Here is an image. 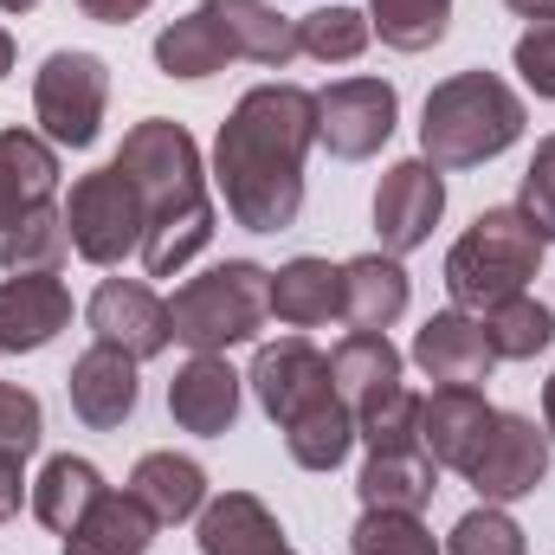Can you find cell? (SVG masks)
<instances>
[{
    "instance_id": "6da1fadb",
    "label": "cell",
    "mask_w": 555,
    "mask_h": 555,
    "mask_svg": "<svg viewBox=\"0 0 555 555\" xmlns=\"http://www.w3.org/2000/svg\"><path fill=\"white\" fill-rule=\"evenodd\" d=\"M317 142V91L253 85L214 142V188L246 233H284L304 214V155Z\"/></svg>"
},
{
    "instance_id": "7a4b0ae2",
    "label": "cell",
    "mask_w": 555,
    "mask_h": 555,
    "mask_svg": "<svg viewBox=\"0 0 555 555\" xmlns=\"http://www.w3.org/2000/svg\"><path fill=\"white\" fill-rule=\"evenodd\" d=\"M117 168L137 181L142 220H149L142 227V272L175 278L214 240V194H207V175H201V149L181 124L149 117L124 137Z\"/></svg>"
},
{
    "instance_id": "3957f363",
    "label": "cell",
    "mask_w": 555,
    "mask_h": 555,
    "mask_svg": "<svg viewBox=\"0 0 555 555\" xmlns=\"http://www.w3.org/2000/svg\"><path fill=\"white\" fill-rule=\"evenodd\" d=\"M524 98L498 72H452L426 91L420 155L433 168H485L524 137Z\"/></svg>"
},
{
    "instance_id": "277c9868",
    "label": "cell",
    "mask_w": 555,
    "mask_h": 555,
    "mask_svg": "<svg viewBox=\"0 0 555 555\" xmlns=\"http://www.w3.org/2000/svg\"><path fill=\"white\" fill-rule=\"evenodd\" d=\"M550 240L524 220V207H485L446 253V291L459 310H491L504 297H524L530 278L543 272Z\"/></svg>"
},
{
    "instance_id": "5b68a950",
    "label": "cell",
    "mask_w": 555,
    "mask_h": 555,
    "mask_svg": "<svg viewBox=\"0 0 555 555\" xmlns=\"http://www.w3.org/2000/svg\"><path fill=\"white\" fill-rule=\"evenodd\" d=\"M266 317H272V272L253 259H227L168 297L175 343H188L194 356H227L233 343H253Z\"/></svg>"
},
{
    "instance_id": "8992f818",
    "label": "cell",
    "mask_w": 555,
    "mask_h": 555,
    "mask_svg": "<svg viewBox=\"0 0 555 555\" xmlns=\"http://www.w3.org/2000/svg\"><path fill=\"white\" fill-rule=\"evenodd\" d=\"M142 194L137 181L111 162V168H91L72 181V201H65V233H72V253L98 272H117L130 253H142Z\"/></svg>"
},
{
    "instance_id": "52a82bcc",
    "label": "cell",
    "mask_w": 555,
    "mask_h": 555,
    "mask_svg": "<svg viewBox=\"0 0 555 555\" xmlns=\"http://www.w3.org/2000/svg\"><path fill=\"white\" fill-rule=\"evenodd\" d=\"M111 111V65L98 52H52L33 78V117L52 149H91Z\"/></svg>"
},
{
    "instance_id": "ba28073f",
    "label": "cell",
    "mask_w": 555,
    "mask_h": 555,
    "mask_svg": "<svg viewBox=\"0 0 555 555\" xmlns=\"http://www.w3.org/2000/svg\"><path fill=\"white\" fill-rule=\"evenodd\" d=\"M401 124V98L388 78H336L317 91V142L336 162H369Z\"/></svg>"
},
{
    "instance_id": "9c48e42d",
    "label": "cell",
    "mask_w": 555,
    "mask_h": 555,
    "mask_svg": "<svg viewBox=\"0 0 555 555\" xmlns=\"http://www.w3.org/2000/svg\"><path fill=\"white\" fill-rule=\"evenodd\" d=\"M465 478H472V491L485 504H517V498L543 491V478H550V433H537V420L524 414H498L485 446L472 452Z\"/></svg>"
},
{
    "instance_id": "30bf717a",
    "label": "cell",
    "mask_w": 555,
    "mask_h": 555,
    "mask_svg": "<svg viewBox=\"0 0 555 555\" xmlns=\"http://www.w3.org/2000/svg\"><path fill=\"white\" fill-rule=\"evenodd\" d=\"M253 395H259V408L272 414V426L284 433L291 420H304L310 408H323V401H336V382H330V356L317 349V343H304V336H284V343H266L259 356H253Z\"/></svg>"
},
{
    "instance_id": "8fae6325",
    "label": "cell",
    "mask_w": 555,
    "mask_h": 555,
    "mask_svg": "<svg viewBox=\"0 0 555 555\" xmlns=\"http://www.w3.org/2000/svg\"><path fill=\"white\" fill-rule=\"evenodd\" d=\"M439 214H446V181H439V168H433L426 155L395 162V168L382 175V188H375V233H382V253H388V259L420 253V246L433 240Z\"/></svg>"
},
{
    "instance_id": "7c38bea8",
    "label": "cell",
    "mask_w": 555,
    "mask_h": 555,
    "mask_svg": "<svg viewBox=\"0 0 555 555\" xmlns=\"http://www.w3.org/2000/svg\"><path fill=\"white\" fill-rule=\"evenodd\" d=\"M85 323L104 349H124V356H162L175 343V323H168V304L142 284V278H104L85 304Z\"/></svg>"
},
{
    "instance_id": "4fadbf2b",
    "label": "cell",
    "mask_w": 555,
    "mask_h": 555,
    "mask_svg": "<svg viewBox=\"0 0 555 555\" xmlns=\"http://www.w3.org/2000/svg\"><path fill=\"white\" fill-rule=\"evenodd\" d=\"M414 362L426 382L439 388H478L491 382V343H485V323L472 310H433L414 330Z\"/></svg>"
},
{
    "instance_id": "5bb4252c",
    "label": "cell",
    "mask_w": 555,
    "mask_h": 555,
    "mask_svg": "<svg viewBox=\"0 0 555 555\" xmlns=\"http://www.w3.org/2000/svg\"><path fill=\"white\" fill-rule=\"evenodd\" d=\"M65 395H72V414L85 420L91 433H117L124 420L137 414V401H142L137 356L91 343V349L72 362V375H65Z\"/></svg>"
},
{
    "instance_id": "9a60e30c",
    "label": "cell",
    "mask_w": 555,
    "mask_h": 555,
    "mask_svg": "<svg viewBox=\"0 0 555 555\" xmlns=\"http://www.w3.org/2000/svg\"><path fill=\"white\" fill-rule=\"evenodd\" d=\"M72 323V291L52 272L0 278V356H33Z\"/></svg>"
},
{
    "instance_id": "2e32d148",
    "label": "cell",
    "mask_w": 555,
    "mask_h": 555,
    "mask_svg": "<svg viewBox=\"0 0 555 555\" xmlns=\"http://www.w3.org/2000/svg\"><path fill=\"white\" fill-rule=\"evenodd\" d=\"M491 420H498V408L478 388H433V395H420V446L433 452V465L465 472L472 452L485 446Z\"/></svg>"
},
{
    "instance_id": "e0dca14e",
    "label": "cell",
    "mask_w": 555,
    "mask_h": 555,
    "mask_svg": "<svg viewBox=\"0 0 555 555\" xmlns=\"http://www.w3.org/2000/svg\"><path fill=\"white\" fill-rule=\"evenodd\" d=\"M168 414H175L181 433H201V439L233 433V420H240V375L227 369V356H194L188 369H175Z\"/></svg>"
},
{
    "instance_id": "ac0fdd59",
    "label": "cell",
    "mask_w": 555,
    "mask_h": 555,
    "mask_svg": "<svg viewBox=\"0 0 555 555\" xmlns=\"http://www.w3.org/2000/svg\"><path fill=\"white\" fill-rule=\"evenodd\" d=\"M59 194V149L39 130H0V233Z\"/></svg>"
},
{
    "instance_id": "d6986e66",
    "label": "cell",
    "mask_w": 555,
    "mask_h": 555,
    "mask_svg": "<svg viewBox=\"0 0 555 555\" xmlns=\"http://www.w3.org/2000/svg\"><path fill=\"white\" fill-rule=\"evenodd\" d=\"M104 472L91 465V459H78V452H52L46 465H39V478H33V491H26V504H33V517L52 530V537H72L98 504H104Z\"/></svg>"
},
{
    "instance_id": "ffe728a7",
    "label": "cell",
    "mask_w": 555,
    "mask_h": 555,
    "mask_svg": "<svg viewBox=\"0 0 555 555\" xmlns=\"http://www.w3.org/2000/svg\"><path fill=\"white\" fill-rule=\"evenodd\" d=\"M201 13L227 33L233 59H253L266 72H284L297 59V20H284L272 0H201Z\"/></svg>"
},
{
    "instance_id": "44dd1931",
    "label": "cell",
    "mask_w": 555,
    "mask_h": 555,
    "mask_svg": "<svg viewBox=\"0 0 555 555\" xmlns=\"http://www.w3.org/2000/svg\"><path fill=\"white\" fill-rule=\"evenodd\" d=\"M201 555H297L284 543L278 517L253 491H220L201 511Z\"/></svg>"
},
{
    "instance_id": "7402d4cb",
    "label": "cell",
    "mask_w": 555,
    "mask_h": 555,
    "mask_svg": "<svg viewBox=\"0 0 555 555\" xmlns=\"http://www.w3.org/2000/svg\"><path fill=\"white\" fill-rule=\"evenodd\" d=\"M356 491H362V511H414V517H420V511L433 504V491H439V465H433V452H426V446L369 452V465H362Z\"/></svg>"
},
{
    "instance_id": "603a6c76",
    "label": "cell",
    "mask_w": 555,
    "mask_h": 555,
    "mask_svg": "<svg viewBox=\"0 0 555 555\" xmlns=\"http://www.w3.org/2000/svg\"><path fill=\"white\" fill-rule=\"evenodd\" d=\"M130 498L155 524H188L207 511V472L181 452H142L130 472Z\"/></svg>"
},
{
    "instance_id": "cb8c5ba5",
    "label": "cell",
    "mask_w": 555,
    "mask_h": 555,
    "mask_svg": "<svg viewBox=\"0 0 555 555\" xmlns=\"http://www.w3.org/2000/svg\"><path fill=\"white\" fill-rule=\"evenodd\" d=\"M408 272H401V259H388V253H362V259H349L343 266V317L356 323V330H388V323H401L408 317Z\"/></svg>"
},
{
    "instance_id": "d4e9b609",
    "label": "cell",
    "mask_w": 555,
    "mask_h": 555,
    "mask_svg": "<svg viewBox=\"0 0 555 555\" xmlns=\"http://www.w3.org/2000/svg\"><path fill=\"white\" fill-rule=\"evenodd\" d=\"M272 317L291 330H317L330 317H343V266L330 259H291L272 272Z\"/></svg>"
},
{
    "instance_id": "484cf974",
    "label": "cell",
    "mask_w": 555,
    "mask_h": 555,
    "mask_svg": "<svg viewBox=\"0 0 555 555\" xmlns=\"http://www.w3.org/2000/svg\"><path fill=\"white\" fill-rule=\"evenodd\" d=\"M330 382L356 414L362 401H375V395H388L401 382V349L388 343V330H349L336 343V356H330Z\"/></svg>"
},
{
    "instance_id": "4316f807",
    "label": "cell",
    "mask_w": 555,
    "mask_h": 555,
    "mask_svg": "<svg viewBox=\"0 0 555 555\" xmlns=\"http://www.w3.org/2000/svg\"><path fill=\"white\" fill-rule=\"evenodd\" d=\"M155 530L162 524L142 511L130 491H104V504L65 537V555H149Z\"/></svg>"
},
{
    "instance_id": "83f0119b",
    "label": "cell",
    "mask_w": 555,
    "mask_h": 555,
    "mask_svg": "<svg viewBox=\"0 0 555 555\" xmlns=\"http://www.w3.org/2000/svg\"><path fill=\"white\" fill-rule=\"evenodd\" d=\"M227 59H233V46H227V33L201 7L155 33V65L168 78H214V72H227Z\"/></svg>"
},
{
    "instance_id": "f1b7e54d",
    "label": "cell",
    "mask_w": 555,
    "mask_h": 555,
    "mask_svg": "<svg viewBox=\"0 0 555 555\" xmlns=\"http://www.w3.org/2000/svg\"><path fill=\"white\" fill-rule=\"evenodd\" d=\"M478 323H485V343H491V356L498 362H530V356H543L555 343V317L524 291V297H504V304H491V310H478Z\"/></svg>"
},
{
    "instance_id": "f546056e",
    "label": "cell",
    "mask_w": 555,
    "mask_h": 555,
    "mask_svg": "<svg viewBox=\"0 0 555 555\" xmlns=\"http://www.w3.org/2000/svg\"><path fill=\"white\" fill-rule=\"evenodd\" d=\"M284 446H291V459H297L304 472H336V465L349 459V446H356V414H349V401L336 395V401L310 408L304 420H291V426H284Z\"/></svg>"
},
{
    "instance_id": "4dcf8cb0",
    "label": "cell",
    "mask_w": 555,
    "mask_h": 555,
    "mask_svg": "<svg viewBox=\"0 0 555 555\" xmlns=\"http://www.w3.org/2000/svg\"><path fill=\"white\" fill-rule=\"evenodd\" d=\"M369 39H375V26H369L362 7H317V13L297 20V52L317 59V65H349V59L369 52Z\"/></svg>"
},
{
    "instance_id": "1f68e13d",
    "label": "cell",
    "mask_w": 555,
    "mask_h": 555,
    "mask_svg": "<svg viewBox=\"0 0 555 555\" xmlns=\"http://www.w3.org/2000/svg\"><path fill=\"white\" fill-rule=\"evenodd\" d=\"M65 253H72V233H65V214L59 207H39V214L13 220L0 233V266L7 272H52L59 278Z\"/></svg>"
},
{
    "instance_id": "d6a6232c",
    "label": "cell",
    "mask_w": 555,
    "mask_h": 555,
    "mask_svg": "<svg viewBox=\"0 0 555 555\" xmlns=\"http://www.w3.org/2000/svg\"><path fill=\"white\" fill-rule=\"evenodd\" d=\"M369 26L395 52H433L452 26V0H369Z\"/></svg>"
},
{
    "instance_id": "836d02e7",
    "label": "cell",
    "mask_w": 555,
    "mask_h": 555,
    "mask_svg": "<svg viewBox=\"0 0 555 555\" xmlns=\"http://www.w3.org/2000/svg\"><path fill=\"white\" fill-rule=\"evenodd\" d=\"M356 439L369 452H395V446H420V395L408 382H395L388 395L356 408Z\"/></svg>"
},
{
    "instance_id": "e575fe53",
    "label": "cell",
    "mask_w": 555,
    "mask_h": 555,
    "mask_svg": "<svg viewBox=\"0 0 555 555\" xmlns=\"http://www.w3.org/2000/svg\"><path fill=\"white\" fill-rule=\"evenodd\" d=\"M356 555H439L433 530L420 524L414 511H362V524L349 530Z\"/></svg>"
},
{
    "instance_id": "d590c367",
    "label": "cell",
    "mask_w": 555,
    "mask_h": 555,
    "mask_svg": "<svg viewBox=\"0 0 555 555\" xmlns=\"http://www.w3.org/2000/svg\"><path fill=\"white\" fill-rule=\"evenodd\" d=\"M446 555H530V543H524V530H517V517H511V511L478 504V511H465V517L452 524Z\"/></svg>"
},
{
    "instance_id": "8d00e7d4",
    "label": "cell",
    "mask_w": 555,
    "mask_h": 555,
    "mask_svg": "<svg viewBox=\"0 0 555 555\" xmlns=\"http://www.w3.org/2000/svg\"><path fill=\"white\" fill-rule=\"evenodd\" d=\"M517 207H524V220L555 246V137L537 142V155L524 168V188H517Z\"/></svg>"
},
{
    "instance_id": "74e56055",
    "label": "cell",
    "mask_w": 555,
    "mask_h": 555,
    "mask_svg": "<svg viewBox=\"0 0 555 555\" xmlns=\"http://www.w3.org/2000/svg\"><path fill=\"white\" fill-rule=\"evenodd\" d=\"M39 439H46L39 395H26V388L0 382V452H13V459H33V452H39Z\"/></svg>"
},
{
    "instance_id": "f35d334b",
    "label": "cell",
    "mask_w": 555,
    "mask_h": 555,
    "mask_svg": "<svg viewBox=\"0 0 555 555\" xmlns=\"http://www.w3.org/2000/svg\"><path fill=\"white\" fill-rule=\"evenodd\" d=\"M517 72H524V85L537 91V98H550L555 104V20H537L524 39H517Z\"/></svg>"
},
{
    "instance_id": "ab89813d",
    "label": "cell",
    "mask_w": 555,
    "mask_h": 555,
    "mask_svg": "<svg viewBox=\"0 0 555 555\" xmlns=\"http://www.w3.org/2000/svg\"><path fill=\"white\" fill-rule=\"evenodd\" d=\"M20 465H26V459H13V452H0V524H7V517H20V498L33 491Z\"/></svg>"
},
{
    "instance_id": "60d3db41",
    "label": "cell",
    "mask_w": 555,
    "mask_h": 555,
    "mask_svg": "<svg viewBox=\"0 0 555 555\" xmlns=\"http://www.w3.org/2000/svg\"><path fill=\"white\" fill-rule=\"evenodd\" d=\"M78 13L98 26H130L137 13H149V0H78Z\"/></svg>"
},
{
    "instance_id": "b9f144b4",
    "label": "cell",
    "mask_w": 555,
    "mask_h": 555,
    "mask_svg": "<svg viewBox=\"0 0 555 555\" xmlns=\"http://www.w3.org/2000/svg\"><path fill=\"white\" fill-rule=\"evenodd\" d=\"M504 7H511V13H524L530 26H537V20H555V0H504Z\"/></svg>"
},
{
    "instance_id": "7bdbcfd3",
    "label": "cell",
    "mask_w": 555,
    "mask_h": 555,
    "mask_svg": "<svg viewBox=\"0 0 555 555\" xmlns=\"http://www.w3.org/2000/svg\"><path fill=\"white\" fill-rule=\"evenodd\" d=\"M543 426H550V439H555V375L543 382Z\"/></svg>"
},
{
    "instance_id": "ee69618b",
    "label": "cell",
    "mask_w": 555,
    "mask_h": 555,
    "mask_svg": "<svg viewBox=\"0 0 555 555\" xmlns=\"http://www.w3.org/2000/svg\"><path fill=\"white\" fill-rule=\"evenodd\" d=\"M7 72H13V33L0 26V78H7Z\"/></svg>"
},
{
    "instance_id": "f6af8a7d",
    "label": "cell",
    "mask_w": 555,
    "mask_h": 555,
    "mask_svg": "<svg viewBox=\"0 0 555 555\" xmlns=\"http://www.w3.org/2000/svg\"><path fill=\"white\" fill-rule=\"evenodd\" d=\"M39 0H0V13H33Z\"/></svg>"
}]
</instances>
